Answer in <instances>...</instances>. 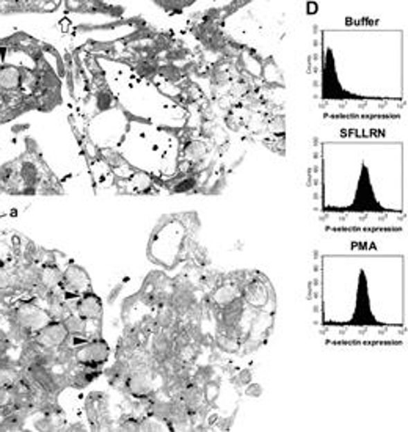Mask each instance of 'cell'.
<instances>
[{
    "mask_svg": "<svg viewBox=\"0 0 408 432\" xmlns=\"http://www.w3.org/2000/svg\"><path fill=\"white\" fill-rule=\"evenodd\" d=\"M129 374H131V366H129L127 360L124 358H115V362L104 371V376L107 377L109 386L120 390V392H123L124 383H126Z\"/></svg>",
    "mask_w": 408,
    "mask_h": 432,
    "instance_id": "9a60e30c",
    "label": "cell"
},
{
    "mask_svg": "<svg viewBox=\"0 0 408 432\" xmlns=\"http://www.w3.org/2000/svg\"><path fill=\"white\" fill-rule=\"evenodd\" d=\"M33 340L46 349H58L69 340V334L63 321H51L33 336Z\"/></svg>",
    "mask_w": 408,
    "mask_h": 432,
    "instance_id": "ba28073f",
    "label": "cell"
},
{
    "mask_svg": "<svg viewBox=\"0 0 408 432\" xmlns=\"http://www.w3.org/2000/svg\"><path fill=\"white\" fill-rule=\"evenodd\" d=\"M10 319L11 324L22 329L32 338L47 322H51V318L47 315L46 309L33 304V302H21V304H16L13 310H11Z\"/></svg>",
    "mask_w": 408,
    "mask_h": 432,
    "instance_id": "6da1fadb",
    "label": "cell"
},
{
    "mask_svg": "<svg viewBox=\"0 0 408 432\" xmlns=\"http://www.w3.org/2000/svg\"><path fill=\"white\" fill-rule=\"evenodd\" d=\"M215 368L211 365H206V366H199V368H193V372H192V379L197 383H199L201 387L204 386V383H208L211 381H214L215 379Z\"/></svg>",
    "mask_w": 408,
    "mask_h": 432,
    "instance_id": "484cf974",
    "label": "cell"
},
{
    "mask_svg": "<svg viewBox=\"0 0 408 432\" xmlns=\"http://www.w3.org/2000/svg\"><path fill=\"white\" fill-rule=\"evenodd\" d=\"M120 429L123 431H139V418H135L131 413L124 415L120 420Z\"/></svg>",
    "mask_w": 408,
    "mask_h": 432,
    "instance_id": "e575fe53",
    "label": "cell"
},
{
    "mask_svg": "<svg viewBox=\"0 0 408 432\" xmlns=\"http://www.w3.org/2000/svg\"><path fill=\"white\" fill-rule=\"evenodd\" d=\"M22 84V71L13 67V64H5L0 67V92H16Z\"/></svg>",
    "mask_w": 408,
    "mask_h": 432,
    "instance_id": "ac0fdd59",
    "label": "cell"
},
{
    "mask_svg": "<svg viewBox=\"0 0 408 432\" xmlns=\"http://www.w3.org/2000/svg\"><path fill=\"white\" fill-rule=\"evenodd\" d=\"M208 155H209V145L206 144L204 140H201V139L190 140L187 144L186 150H184L186 161L190 164L192 167H193V165L203 162Z\"/></svg>",
    "mask_w": 408,
    "mask_h": 432,
    "instance_id": "d6986e66",
    "label": "cell"
},
{
    "mask_svg": "<svg viewBox=\"0 0 408 432\" xmlns=\"http://www.w3.org/2000/svg\"><path fill=\"white\" fill-rule=\"evenodd\" d=\"M134 69L140 78L154 79L156 76H159V71H161V62L157 60V57L143 55L134 64Z\"/></svg>",
    "mask_w": 408,
    "mask_h": 432,
    "instance_id": "ffe728a7",
    "label": "cell"
},
{
    "mask_svg": "<svg viewBox=\"0 0 408 432\" xmlns=\"http://www.w3.org/2000/svg\"><path fill=\"white\" fill-rule=\"evenodd\" d=\"M60 288L63 289V293L66 295L68 300L78 299L79 295L91 291L90 275L87 274V270L84 268H80V266L74 263H69L66 268L63 269Z\"/></svg>",
    "mask_w": 408,
    "mask_h": 432,
    "instance_id": "277c9868",
    "label": "cell"
},
{
    "mask_svg": "<svg viewBox=\"0 0 408 432\" xmlns=\"http://www.w3.org/2000/svg\"><path fill=\"white\" fill-rule=\"evenodd\" d=\"M21 370L15 368L13 365L8 366H0V387L2 388H11L15 383L19 381Z\"/></svg>",
    "mask_w": 408,
    "mask_h": 432,
    "instance_id": "cb8c5ba5",
    "label": "cell"
},
{
    "mask_svg": "<svg viewBox=\"0 0 408 432\" xmlns=\"http://www.w3.org/2000/svg\"><path fill=\"white\" fill-rule=\"evenodd\" d=\"M103 374H104L103 368H91V366L76 365L74 370L71 371L69 374V386L78 390H84L88 386H91V383Z\"/></svg>",
    "mask_w": 408,
    "mask_h": 432,
    "instance_id": "5bb4252c",
    "label": "cell"
},
{
    "mask_svg": "<svg viewBox=\"0 0 408 432\" xmlns=\"http://www.w3.org/2000/svg\"><path fill=\"white\" fill-rule=\"evenodd\" d=\"M218 278H220V275H218L215 270L206 269L203 270V274H201V283H203L206 289H208V293H211L212 289L218 285Z\"/></svg>",
    "mask_w": 408,
    "mask_h": 432,
    "instance_id": "1f68e13d",
    "label": "cell"
},
{
    "mask_svg": "<svg viewBox=\"0 0 408 432\" xmlns=\"http://www.w3.org/2000/svg\"><path fill=\"white\" fill-rule=\"evenodd\" d=\"M69 306L73 313H78L79 316H82L87 321L91 322H99L103 321L104 309H103V300H100L99 295H96L91 291H88L85 294L79 295L78 299L68 300Z\"/></svg>",
    "mask_w": 408,
    "mask_h": 432,
    "instance_id": "8992f818",
    "label": "cell"
},
{
    "mask_svg": "<svg viewBox=\"0 0 408 432\" xmlns=\"http://www.w3.org/2000/svg\"><path fill=\"white\" fill-rule=\"evenodd\" d=\"M0 116H3V112H2V110H0Z\"/></svg>",
    "mask_w": 408,
    "mask_h": 432,
    "instance_id": "ab89813d",
    "label": "cell"
},
{
    "mask_svg": "<svg viewBox=\"0 0 408 432\" xmlns=\"http://www.w3.org/2000/svg\"><path fill=\"white\" fill-rule=\"evenodd\" d=\"M346 211H352V212H385L387 211L377 201L374 186H372V181H371L369 169L364 167V165L362 169V175H360L357 191H355L353 203L352 206L346 208Z\"/></svg>",
    "mask_w": 408,
    "mask_h": 432,
    "instance_id": "7a4b0ae2",
    "label": "cell"
},
{
    "mask_svg": "<svg viewBox=\"0 0 408 432\" xmlns=\"http://www.w3.org/2000/svg\"><path fill=\"white\" fill-rule=\"evenodd\" d=\"M110 357V347L104 338L94 336L85 341L84 345L76 347V365L91 366V368H103Z\"/></svg>",
    "mask_w": 408,
    "mask_h": 432,
    "instance_id": "3957f363",
    "label": "cell"
},
{
    "mask_svg": "<svg viewBox=\"0 0 408 432\" xmlns=\"http://www.w3.org/2000/svg\"><path fill=\"white\" fill-rule=\"evenodd\" d=\"M352 322L355 325H377V319L372 315L371 310V299L368 293V282L362 272L360 275V285H358V294H357V306H355V315Z\"/></svg>",
    "mask_w": 408,
    "mask_h": 432,
    "instance_id": "9c48e42d",
    "label": "cell"
},
{
    "mask_svg": "<svg viewBox=\"0 0 408 432\" xmlns=\"http://www.w3.org/2000/svg\"><path fill=\"white\" fill-rule=\"evenodd\" d=\"M251 381H253V372H251V370H248V368L240 370V371L238 372V374L234 376V379H233L234 386L238 387V388L247 387L248 383H250Z\"/></svg>",
    "mask_w": 408,
    "mask_h": 432,
    "instance_id": "d6a6232c",
    "label": "cell"
},
{
    "mask_svg": "<svg viewBox=\"0 0 408 432\" xmlns=\"http://www.w3.org/2000/svg\"><path fill=\"white\" fill-rule=\"evenodd\" d=\"M269 129L274 134H285V129H286L285 118H283L281 115L272 118V120L269 121Z\"/></svg>",
    "mask_w": 408,
    "mask_h": 432,
    "instance_id": "8d00e7d4",
    "label": "cell"
},
{
    "mask_svg": "<svg viewBox=\"0 0 408 432\" xmlns=\"http://www.w3.org/2000/svg\"><path fill=\"white\" fill-rule=\"evenodd\" d=\"M19 171V178L21 182L24 184V187H37L41 182V175H39V169L37 167V164L32 161H24L21 164V167L17 169Z\"/></svg>",
    "mask_w": 408,
    "mask_h": 432,
    "instance_id": "44dd1931",
    "label": "cell"
},
{
    "mask_svg": "<svg viewBox=\"0 0 408 432\" xmlns=\"http://www.w3.org/2000/svg\"><path fill=\"white\" fill-rule=\"evenodd\" d=\"M87 417L90 420L91 428L99 429L110 426V411L107 404V398L104 395H91L87 401Z\"/></svg>",
    "mask_w": 408,
    "mask_h": 432,
    "instance_id": "30bf717a",
    "label": "cell"
},
{
    "mask_svg": "<svg viewBox=\"0 0 408 432\" xmlns=\"http://www.w3.org/2000/svg\"><path fill=\"white\" fill-rule=\"evenodd\" d=\"M104 159L107 161L109 165H112V167H120V165L124 164V159L123 156L120 155V153L116 151H112V150H105L104 151Z\"/></svg>",
    "mask_w": 408,
    "mask_h": 432,
    "instance_id": "d590c367",
    "label": "cell"
},
{
    "mask_svg": "<svg viewBox=\"0 0 408 432\" xmlns=\"http://www.w3.org/2000/svg\"><path fill=\"white\" fill-rule=\"evenodd\" d=\"M148 341H150V347L148 349H150V352L154 355L157 360L165 362V360L173 357L175 336L170 332V330L159 329L150 336V338H148Z\"/></svg>",
    "mask_w": 408,
    "mask_h": 432,
    "instance_id": "7c38bea8",
    "label": "cell"
},
{
    "mask_svg": "<svg viewBox=\"0 0 408 432\" xmlns=\"http://www.w3.org/2000/svg\"><path fill=\"white\" fill-rule=\"evenodd\" d=\"M214 345L220 349L222 352H227V354H236V352H239V349H240V341L234 340L231 338V336L220 334V332L215 334Z\"/></svg>",
    "mask_w": 408,
    "mask_h": 432,
    "instance_id": "d4e9b609",
    "label": "cell"
},
{
    "mask_svg": "<svg viewBox=\"0 0 408 432\" xmlns=\"http://www.w3.org/2000/svg\"><path fill=\"white\" fill-rule=\"evenodd\" d=\"M211 297H212V302H214L215 309L220 310L223 309V306L233 304L236 299L240 297V293L231 285V283L224 282L212 289Z\"/></svg>",
    "mask_w": 408,
    "mask_h": 432,
    "instance_id": "e0dca14e",
    "label": "cell"
},
{
    "mask_svg": "<svg viewBox=\"0 0 408 432\" xmlns=\"http://www.w3.org/2000/svg\"><path fill=\"white\" fill-rule=\"evenodd\" d=\"M168 426L152 415H145L139 420V431H162Z\"/></svg>",
    "mask_w": 408,
    "mask_h": 432,
    "instance_id": "83f0119b",
    "label": "cell"
},
{
    "mask_svg": "<svg viewBox=\"0 0 408 432\" xmlns=\"http://www.w3.org/2000/svg\"><path fill=\"white\" fill-rule=\"evenodd\" d=\"M137 327L140 329V332L146 336V338H150V336L154 334L156 330H159L154 316H145L143 319H141Z\"/></svg>",
    "mask_w": 408,
    "mask_h": 432,
    "instance_id": "4dcf8cb0",
    "label": "cell"
},
{
    "mask_svg": "<svg viewBox=\"0 0 408 432\" xmlns=\"http://www.w3.org/2000/svg\"><path fill=\"white\" fill-rule=\"evenodd\" d=\"M64 327H66L69 336H76V338L90 340L94 336H99V322L87 321L78 313H69V315L63 319Z\"/></svg>",
    "mask_w": 408,
    "mask_h": 432,
    "instance_id": "8fae6325",
    "label": "cell"
},
{
    "mask_svg": "<svg viewBox=\"0 0 408 432\" xmlns=\"http://www.w3.org/2000/svg\"><path fill=\"white\" fill-rule=\"evenodd\" d=\"M154 319H156V324L159 329L170 330V329H173V325L177 322L179 316H177V313L171 309L168 304H165L162 306H159V309H156Z\"/></svg>",
    "mask_w": 408,
    "mask_h": 432,
    "instance_id": "7402d4cb",
    "label": "cell"
},
{
    "mask_svg": "<svg viewBox=\"0 0 408 432\" xmlns=\"http://www.w3.org/2000/svg\"><path fill=\"white\" fill-rule=\"evenodd\" d=\"M96 107L99 112H107L114 107V96L109 90H99L96 93Z\"/></svg>",
    "mask_w": 408,
    "mask_h": 432,
    "instance_id": "f1b7e54d",
    "label": "cell"
},
{
    "mask_svg": "<svg viewBox=\"0 0 408 432\" xmlns=\"http://www.w3.org/2000/svg\"><path fill=\"white\" fill-rule=\"evenodd\" d=\"M218 392H220V388H218V383L211 381L208 383H204L203 386V395H204V399L209 402V404H212V402L215 401V398L218 396Z\"/></svg>",
    "mask_w": 408,
    "mask_h": 432,
    "instance_id": "836d02e7",
    "label": "cell"
},
{
    "mask_svg": "<svg viewBox=\"0 0 408 432\" xmlns=\"http://www.w3.org/2000/svg\"><path fill=\"white\" fill-rule=\"evenodd\" d=\"M264 393V388L263 386H259V383H254V382H250L245 388V395L248 396V398H259Z\"/></svg>",
    "mask_w": 408,
    "mask_h": 432,
    "instance_id": "f35d334b",
    "label": "cell"
},
{
    "mask_svg": "<svg viewBox=\"0 0 408 432\" xmlns=\"http://www.w3.org/2000/svg\"><path fill=\"white\" fill-rule=\"evenodd\" d=\"M63 277V268L57 263H47L39 266V283L47 291L60 288Z\"/></svg>",
    "mask_w": 408,
    "mask_h": 432,
    "instance_id": "2e32d148",
    "label": "cell"
},
{
    "mask_svg": "<svg viewBox=\"0 0 408 432\" xmlns=\"http://www.w3.org/2000/svg\"><path fill=\"white\" fill-rule=\"evenodd\" d=\"M198 184H199V175L195 173V171L192 170L190 173H187L184 178H181L171 191H173L175 193H188V192H193L195 189L198 187Z\"/></svg>",
    "mask_w": 408,
    "mask_h": 432,
    "instance_id": "603a6c76",
    "label": "cell"
},
{
    "mask_svg": "<svg viewBox=\"0 0 408 432\" xmlns=\"http://www.w3.org/2000/svg\"><path fill=\"white\" fill-rule=\"evenodd\" d=\"M267 291L269 289L264 280H261V278H251V280L247 283V286L242 289L240 297L244 299L247 305L254 306V309H263L269 300Z\"/></svg>",
    "mask_w": 408,
    "mask_h": 432,
    "instance_id": "4fadbf2b",
    "label": "cell"
},
{
    "mask_svg": "<svg viewBox=\"0 0 408 432\" xmlns=\"http://www.w3.org/2000/svg\"><path fill=\"white\" fill-rule=\"evenodd\" d=\"M187 57H188V51L186 49V47H177V49H171V51H168V54H167V58L170 60V63L186 60Z\"/></svg>",
    "mask_w": 408,
    "mask_h": 432,
    "instance_id": "74e56055",
    "label": "cell"
},
{
    "mask_svg": "<svg viewBox=\"0 0 408 432\" xmlns=\"http://www.w3.org/2000/svg\"><path fill=\"white\" fill-rule=\"evenodd\" d=\"M322 94L325 99H358V96H355V94L342 90V87L338 82V76H336L333 57L331 55L327 57V62L323 64Z\"/></svg>",
    "mask_w": 408,
    "mask_h": 432,
    "instance_id": "52a82bcc",
    "label": "cell"
},
{
    "mask_svg": "<svg viewBox=\"0 0 408 432\" xmlns=\"http://www.w3.org/2000/svg\"><path fill=\"white\" fill-rule=\"evenodd\" d=\"M159 74L162 76L165 80L168 82H179L181 79H184V73H182V67H176L175 63H167V64H161V71Z\"/></svg>",
    "mask_w": 408,
    "mask_h": 432,
    "instance_id": "4316f807",
    "label": "cell"
},
{
    "mask_svg": "<svg viewBox=\"0 0 408 432\" xmlns=\"http://www.w3.org/2000/svg\"><path fill=\"white\" fill-rule=\"evenodd\" d=\"M154 379L156 376L150 370H131L121 393L126 395V398H146L156 392Z\"/></svg>",
    "mask_w": 408,
    "mask_h": 432,
    "instance_id": "5b68a950",
    "label": "cell"
},
{
    "mask_svg": "<svg viewBox=\"0 0 408 432\" xmlns=\"http://www.w3.org/2000/svg\"><path fill=\"white\" fill-rule=\"evenodd\" d=\"M159 7H162L165 11H170V13H181L182 10H186L187 7H190L193 2H181V0H171V2H156Z\"/></svg>",
    "mask_w": 408,
    "mask_h": 432,
    "instance_id": "f546056e",
    "label": "cell"
}]
</instances>
